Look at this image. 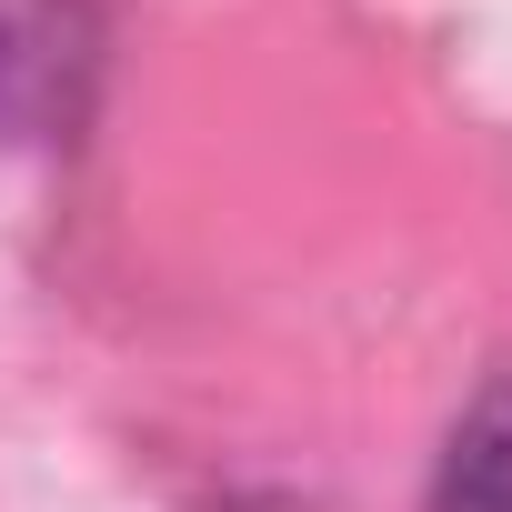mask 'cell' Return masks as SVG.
<instances>
[{
	"label": "cell",
	"instance_id": "1",
	"mask_svg": "<svg viewBox=\"0 0 512 512\" xmlns=\"http://www.w3.org/2000/svg\"><path fill=\"white\" fill-rule=\"evenodd\" d=\"M101 91L91 0H0V141H71Z\"/></svg>",
	"mask_w": 512,
	"mask_h": 512
},
{
	"label": "cell",
	"instance_id": "2",
	"mask_svg": "<svg viewBox=\"0 0 512 512\" xmlns=\"http://www.w3.org/2000/svg\"><path fill=\"white\" fill-rule=\"evenodd\" d=\"M422 512H512V382H482L462 422L442 432Z\"/></svg>",
	"mask_w": 512,
	"mask_h": 512
}]
</instances>
